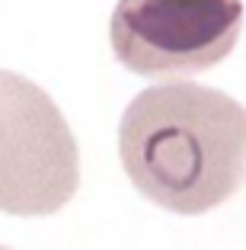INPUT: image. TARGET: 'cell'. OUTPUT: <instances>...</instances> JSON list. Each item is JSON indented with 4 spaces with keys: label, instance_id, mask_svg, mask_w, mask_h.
Here are the masks:
<instances>
[{
    "label": "cell",
    "instance_id": "obj_4",
    "mask_svg": "<svg viewBox=\"0 0 246 250\" xmlns=\"http://www.w3.org/2000/svg\"><path fill=\"white\" fill-rule=\"evenodd\" d=\"M0 250H13V247H3V244H0Z\"/></svg>",
    "mask_w": 246,
    "mask_h": 250
},
{
    "label": "cell",
    "instance_id": "obj_2",
    "mask_svg": "<svg viewBox=\"0 0 246 250\" xmlns=\"http://www.w3.org/2000/svg\"><path fill=\"white\" fill-rule=\"evenodd\" d=\"M80 186V151L58 103L0 67V212L51 215Z\"/></svg>",
    "mask_w": 246,
    "mask_h": 250
},
{
    "label": "cell",
    "instance_id": "obj_1",
    "mask_svg": "<svg viewBox=\"0 0 246 250\" xmlns=\"http://www.w3.org/2000/svg\"><path fill=\"white\" fill-rule=\"evenodd\" d=\"M118 157L141 196L202 215L246 186V106L205 83H153L125 106Z\"/></svg>",
    "mask_w": 246,
    "mask_h": 250
},
{
    "label": "cell",
    "instance_id": "obj_3",
    "mask_svg": "<svg viewBox=\"0 0 246 250\" xmlns=\"http://www.w3.org/2000/svg\"><path fill=\"white\" fill-rule=\"evenodd\" d=\"M243 32V0H118L109 42L134 74H192L214 67Z\"/></svg>",
    "mask_w": 246,
    "mask_h": 250
}]
</instances>
